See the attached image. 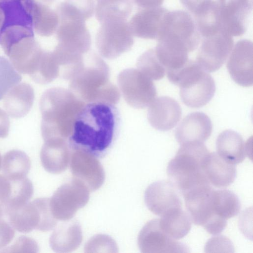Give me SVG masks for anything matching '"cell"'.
<instances>
[{
	"label": "cell",
	"mask_w": 253,
	"mask_h": 253,
	"mask_svg": "<svg viewBox=\"0 0 253 253\" xmlns=\"http://www.w3.org/2000/svg\"><path fill=\"white\" fill-rule=\"evenodd\" d=\"M117 122L114 105L102 102L85 104L75 120L69 137L71 142L74 147L92 154L102 153L112 142Z\"/></svg>",
	"instance_id": "6da1fadb"
},
{
	"label": "cell",
	"mask_w": 253,
	"mask_h": 253,
	"mask_svg": "<svg viewBox=\"0 0 253 253\" xmlns=\"http://www.w3.org/2000/svg\"><path fill=\"white\" fill-rule=\"evenodd\" d=\"M85 104L70 90L56 87L45 91L40 102L44 140L69 138L75 120Z\"/></svg>",
	"instance_id": "7a4b0ae2"
},
{
	"label": "cell",
	"mask_w": 253,
	"mask_h": 253,
	"mask_svg": "<svg viewBox=\"0 0 253 253\" xmlns=\"http://www.w3.org/2000/svg\"><path fill=\"white\" fill-rule=\"evenodd\" d=\"M109 69L94 52L84 56L83 66L69 80V88L84 102H102L112 105L120 97L117 87L109 80Z\"/></svg>",
	"instance_id": "3957f363"
},
{
	"label": "cell",
	"mask_w": 253,
	"mask_h": 253,
	"mask_svg": "<svg viewBox=\"0 0 253 253\" xmlns=\"http://www.w3.org/2000/svg\"><path fill=\"white\" fill-rule=\"evenodd\" d=\"M210 153L203 143H186L181 145L175 157L169 162L168 177L182 194L198 186L210 184L204 170Z\"/></svg>",
	"instance_id": "277c9868"
},
{
	"label": "cell",
	"mask_w": 253,
	"mask_h": 253,
	"mask_svg": "<svg viewBox=\"0 0 253 253\" xmlns=\"http://www.w3.org/2000/svg\"><path fill=\"white\" fill-rule=\"evenodd\" d=\"M167 73L169 81L179 87L180 98L188 107H202L214 94L215 85L213 78L196 61L189 60L181 68Z\"/></svg>",
	"instance_id": "5b68a950"
},
{
	"label": "cell",
	"mask_w": 253,
	"mask_h": 253,
	"mask_svg": "<svg viewBox=\"0 0 253 253\" xmlns=\"http://www.w3.org/2000/svg\"><path fill=\"white\" fill-rule=\"evenodd\" d=\"M213 191L210 184H207L189 190L182 195L185 207L193 223L202 226L209 233L216 235L223 231L227 225V221L214 212Z\"/></svg>",
	"instance_id": "8992f818"
},
{
	"label": "cell",
	"mask_w": 253,
	"mask_h": 253,
	"mask_svg": "<svg viewBox=\"0 0 253 253\" xmlns=\"http://www.w3.org/2000/svg\"><path fill=\"white\" fill-rule=\"evenodd\" d=\"M97 33L95 43L100 54L114 59L129 50L134 43L127 20L104 22Z\"/></svg>",
	"instance_id": "52a82bcc"
},
{
	"label": "cell",
	"mask_w": 253,
	"mask_h": 253,
	"mask_svg": "<svg viewBox=\"0 0 253 253\" xmlns=\"http://www.w3.org/2000/svg\"><path fill=\"white\" fill-rule=\"evenodd\" d=\"M118 83L123 96L131 107L143 109L155 100L157 91L152 80L138 69H127L118 76Z\"/></svg>",
	"instance_id": "ba28073f"
},
{
	"label": "cell",
	"mask_w": 253,
	"mask_h": 253,
	"mask_svg": "<svg viewBox=\"0 0 253 253\" xmlns=\"http://www.w3.org/2000/svg\"><path fill=\"white\" fill-rule=\"evenodd\" d=\"M89 191L84 184L75 179L63 184L57 189L49 201L54 217L61 220L71 219L78 210L87 203Z\"/></svg>",
	"instance_id": "9c48e42d"
},
{
	"label": "cell",
	"mask_w": 253,
	"mask_h": 253,
	"mask_svg": "<svg viewBox=\"0 0 253 253\" xmlns=\"http://www.w3.org/2000/svg\"><path fill=\"white\" fill-rule=\"evenodd\" d=\"M56 36L58 44L55 49L67 56H83L90 49L91 37L84 21L59 20Z\"/></svg>",
	"instance_id": "30bf717a"
},
{
	"label": "cell",
	"mask_w": 253,
	"mask_h": 253,
	"mask_svg": "<svg viewBox=\"0 0 253 253\" xmlns=\"http://www.w3.org/2000/svg\"><path fill=\"white\" fill-rule=\"evenodd\" d=\"M232 36L223 30L203 37L196 61L205 70H218L225 63L233 49Z\"/></svg>",
	"instance_id": "8fae6325"
},
{
	"label": "cell",
	"mask_w": 253,
	"mask_h": 253,
	"mask_svg": "<svg viewBox=\"0 0 253 253\" xmlns=\"http://www.w3.org/2000/svg\"><path fill=\"white\" fill-rule=\"evenodd\" d=\"M215 3L221 30L231 36L243 35L248 26L253 0H216Z\"/></svg>",
	"instance_id": "7c38bea8"
},
{
	"label": "cell",
	"mask_w": 253,
	"mask_h": 253,
	"mask_svg": "<svg viewBox=\"0 0 253 253\" xmlns=\"http://www.w3.org/2000/svg\"><path fill=\"white\" fill-rule=\"evenodd\" d=\"M70 159L71 169L74 179L84 184L90 191L101 187L105 180V172L93 154L74 147Z\"/></svg>",
	"instance_id": "4fadbf2b"
},
{
	"label": "cell",
	"mask_w": 253,
	"mask_h": 253,
	"mask_svg": "<svg viewBox=\"0 0 253 253\" xmlns=\"http://www.w3.org/2000/svg\"><path fill=\"white\" fill-rule=\"evenodd\" d=\"M138 247L143 253L188 252L187 247L170 237L161 228L159 219H154L141 229L137 239Z\"/></svg>",
	"instance_id": "5bb4252c"
},
{
	"label": "cell",
	"mask_w": 253,
	"mask_h": 253,
	"mask_svg": "<svg viewBox=\"0 0 253 253\" xmlns=\"http://www.w3.org/2000/svg\"><path fill=\"white\" fill-rule=\"evenodd\" d=\"M162 37H168L183 44L189 52L200 42V34L191 15L183 11H169Z\"/></svg>",
	"instance_id": "9a60e30c"
},
{
	"label": "cell",
	"mask_w": 253,
	"mask_h": 253,
	"mask_svg": "<svg viewBox=\"0 0 253 253\" xmlns=\"http://www.w3.org/2000/svg\"><path fill=\"white\" fill-rule=\"evenodd\" d=\"M169 12L160 6L141 8L128 23L132 35L142 39L158 40L164 29Z\"/></svg>",
	"instance_id": "2e32d148"
},
{
	"label": "cell",
	"mask_w": 253,
	"mask_h": 253,
	"mask_svg": "<svg viewBox=\"0 0 253 253\" xmlns=\"http://www.w3.org/2000/svg\"><path fill=\"white\" fill-rule=\"evenodd\" d=\"M144 200L148 209L161 216L182 208L178 190L170 181L160 180L151 184L145 191Z\"/></svg>",
	"instance_id": "e0dca14e"
},
{
	"label": "cell",
	"mask_w": 253,
	"mask_h": 253,
	"mask_svg": "<svg viewBox=\"0 0 253 253\" xmlns=\"http://www.w3.org/2000/svg\"><path fill=\"white\" fill-rule=\"evenodd\" d=\"M253 48L248 40H240L235 44L227 64L229 73L233 81L244 87L253 83Z\"/></svg>",
	"instance_id": "ac0fdd59"
},
{
	"label": "cell",
	"mask_w": 253,
	"mask_h": 253,
	"mask_svg": "<svg viewBox=\"0 0 253 253\" xmlns=\"http://www.w3.org/2000/svg\"><path fill=\"white\" fill-rule=\"evenodd\" d=\"M34 36L18 40L5 53L18 72L29 75L34 71L43 51Z\"/></svg>",
	"instance_id": "d6986e66"
},
{
	"label": "cell",
	"mask_w": 253,
	"mask_h": 253,
	"mask_svg": "<svg viewBox=\"0 0 253 253\" xmlns=\"http://www.w3.org/2000/svg\"><path fill=\"white\" fill-rule=\"evenodd\" d=\"M181 114V107L175 99L169 96H161L149 105L147 117L154 128L167 131L177 125Z\"/></svg>",
	"instance_id": "ffe728a7"
},
{
	"label": "cell",
	"mask_w": 253,
	"mask_h": 253,
	"mask_svg": "<svg viewBox=\"0 0 253 253\" xmlns=\"http://www.w3.org/2000/svg\"><path fill=\"white\" fill-rule=\"evenodd\" d=\"M212 129L211 119L202 112L186 116L176 129L175 136L180 144L203 143L211 136Z\"/></svg>",
	"instance_id": "44dd1931"
},
{
	"label": "cell",
	"mask_w": 253,
	"mask_h": 253,
	"mask_svg": "<svg viewBox=\"0 0 253 253\" xmlns=\"http://www.w3.org/2000/svg\"><path fill=\"white\" fill-rule=\"evenodd\" d=\"M44 142L41 154L44 168L54 174L64 171L70 160V150L66 140L52 139Z\"/></svg>",
	"instance_id": "7402d4cb"
},
{
	"label": "cell",
	"mask_w": 253,
	"mask_h": 253,
	"mask_svg": "<svg viewBox=\"0 0 253 253\" xmlns=\"http://www.w3.org/2000/svg\"><path fill=\"white\" fill-rule=\"evenodd\" d=\"M34 91L31 85L21 83L14 85L5 95L3 106L13 118L25 116L31 110L34 100Z\"/></svg>",
	"instance_id": "603a6c76"
},
{
	"label": "cell",
	"mask_w": 253,
	"mask_h": 253,
	"mask_svg": "<svg viewBox=\"0 0 253 253\" xmlns=\"http://www.w3.org/2000/svg\"><path fill=\"white\" fill-rule=\"evenodd\" d=\"M204 170L208 181L216 187H226L231 185L236 176V169L233 164L225 161L215 152L208 155Z\"/></svg>",
	"instance_id": "cb8c5ba5"
},
{
	"label": "cell",
	"mask_w": 253,
	"mask_h": 253,
	"mask_svg": "<svg viewBox=\"0 0 253 253\" xmlns=\"http://www.w3.org/2000/svg\"><path fill=\"white\" fill-rule=\"evenodd\" d=\"M216 146L217 154L233 165L242 162L247 154L242 137L232 130H225L220 133L216 139Z\"/></svg>",
	"instance_id": "d4e9b609"
},
{
	"label": "cell",
	"mask_w": 253,
	"mask_h": 253,
	"mask_svg": "<svg viewBox=\"0 0 253 253\" xmlns=\"http://www.w3.org/2000/svg\"><path fill=\"white\" fill-rule=\"evenodd\" d=\"M83 240L81 227L77 222H71L59 227L50 239L51 248L56 252L69 253L77 249Z\"/></svg>",
	"instance_id": "484cf974"
},
{
	"label": "cell",
	"mask_w": 253,
	"mask_h": 253,
	"mask_svg": "<svg viewBox=\"0 0 253 253\" xmlns=\"http://www.w3.org/2000/svg\"><path fill=\"white\" fill-rule=\"evenodd\" d=\"M161 229L170 237L179 240L185 237L191 228L189 215L182 208L172 210L159 219Z\"/></svg>",
	"instance_id": "4316f807"
},
{
	"label": "cell",
	"mask_w": 253,
	"mask_h": 253,
	"mask_svg": "<svg viewBox=\"0 0 253 253\" xmlns=\"http://www.w3.org/2000/svg\"><path fill=\"white\" fill-rule=\"evenodd\" d=\"M32 19L33 28L42 36L52 35L56 31L59 23L56 11L51 9L49 6L33 1Z\"/></svg>",
	"instance_id": "83f0119b"
},
{
	"label": "cell",
	"mask_w": 253,
	"mask_h": 253,
	"mask_svg": "<svg viewBox=\"0 0 253 253\" xmlns=\"http://www.w3.org/2000/svg\"><path fill=\"white\" fill-rule=\"evenodd\" d=\"M132 8L130 0H98L95 16L100 23L111 20H127Z\"/></svg>",
	"instance_id": "f1b7e54d"
},
{
	"label": "cell",
	"mask_w": 253,
	"mask_h": 253,
	"mask_svg": "<svg viewBox=\"0 0 253 253\" xmlns=\"http://www.w3.org/2000/svg\"><path fill=\"white\" fill-rule=\"evenodd\" d=\"M93 0H64L57 7L59 20L69 19L85 21L93 14Z\"/></svg>",
	"instance_id": "f546056e"
},
{
	"label": "cell",
	"mask_w": 253,
	"mask_h": 253,
	"mask_svg": "<svg viewBox=\"0 0 253 253\" xmlns=\"http://www.w3.org/2000/svg\"><path fill=\"white\" fill-rule=\"evenodd\" d=\"M212 202L214 213L226 220L235 216L240 212V200L237 196L230 190H213Z\"/></svg>",
	"instance_id": "4dcf8cb0"
},
{
	"label": "cell",
	"mask_w": 253,
	"mask_h": 253,
	"mask_svg": "<svg viewBox=\"0 0 253 253\" xmlns=\"http://www.w3.org/2000/svg\"><path fill=\"white\" fill-rule=\"evenodd\" d=\"M59 75V66L53 52L43 50L34 71L30 76L37 83L45 84Z\"/></svg>",
	"instance_id": "1f68e13d"
},
{
	"label": "cell",
	"mask_w": 253,
	"mask_h": 253,
	"mask_svg": "<svg viewBox=\"0 0 253 253\" xmlns=\"http://www.w3.org/2000/svg\"><path fill=\"white\" fill-rule=\"evenodd\" d=\"M195 22L203 37L213 35L222 30L215 1H211L194 15Z\"/></svg>",
	"instance_id": "d6a6232c"
},
{
	"label": "cell",
	"mask_w": 253,
	"mask_h": 253,
	"mask_svg": "<svg viewBox=\"0 0 253 253\" xmlns=\"http://www.w3.org/2000/svg\"><path fill=\"white\" fill-rule=\"evenodd\" d=\"M137 69L152 80H159L166 73L165 67L159 60L155 48L144 52L138 58Z\"/></svg>",
	"instance_id": "836d02e7"
},
{
	"label": "cell",
	"mask_w": 253,
	"mask_h": 253,
	"mask_svg": "<svg viewBox=\"0 0 253 253\" xmlns=\"http://www.w3.org/2000/svg\"><path fill=\"white\" fill-rule=\"evenodd\" d=\"M21 76L9 60L0 56V100L21 80Z\"/></svg>",
	"instance_id": "e575fe53"
},
{
	"label": "cell",
	"mask_w": 253,
	"mask_h": 253,
	"mask_svg": "<svg viewBox=\"0 0 253 253\" xmlns=\"http://www.w3.org/2000/svg\"><path fill=\"white\" fill-rule=\"evenodd\" d=\"M119 248L111 237L98 234L91 237L84 246L85 253H118Z\"/></svg>",
	"instance_id": "d590c367"
},
{
	"label": "cell",
	"mask_w": 253,
	"mask_h": 253,
	"mask_svg": "<svg viewBox=\"0 0 253 253\" xmlns=\"http://www.w3.org/2000/svg\"><path fill=\"white\" fill-rule=\"evenodd\" d=\"M234 246L231 240L223 236H218L211 238L207 243L205 252H234Z\"/></svg>",
	"instance_id": "8d00e7d4"
},
{
	"label": "cell",
	"mask_w": 253,
	"mask_h": 253,
	"mask_svg": "<svg viewBox=\"0 0 253 253\" xmlns=\"http://www.w3.org/2000/svg\"><path fill=\"white\" fill-rule=\"evenodd\" d=\"M183 5L194 15L209 4L211 0H180Z\"/></svg>",
	"instance_id": "74e56055"
},
{
	"label": "cell",
	"mask_w": 253,
	"mask_h": 253,
	"mask_svg": "<svg viewBox=\"0 0 253 253\" xmlns=\"http://www.w3.org/2000/svg\"><path fill=\"white\" fill-rule=\"evenodd\" d=\"M10 122L6 112L0 108V138L6 137L9 132Z\"/></svg>",
	"instance_id": "f35d334b"
},
{
	"label": "cell",
	"mask_w": 253,
	"mask_h": 253,
	"mask_svg": "<svg viewBox=\"0 0 253 253\" xmlns=\"http://www.w3.org/2000/svg\"><path fill=\"white\" fill-rule=\"evenodd\" d=\"M140 8H150L160 6L164 0H132Z\"/></svg>",
	"instance_id": "ab89813d"
},
{
	"label": "cell",
	"mask_w": 253,
	"mask_h": 253,
	"mask_svg": "<svg viewBox=\"0 0 253 253\" xmlns=\"http://www.w3.org/2000/svg\"><path fill=\"white\" fill-rule=\"evenodd\" d=\"M34 2L50 6L55 0H32Z\"/></svg>",
	"instance_id": "60d3db41"
},
{
	"label": "cell",
	"mask_w": 253,
	"mask_h": 253,
	"mask_svg": "<svg viewBox=\"0 0 253 253\" xmlns=\"http://www.w3.org/2000/svg\"><path fill=\"white\" fill-rule=\"evenodd\" d=\"M4 16L3 11L0 5V32L1 31L4 23Z\"/></svg>",
	"instance_id": "b9f144b4"
},
{
	"label": "cell",
	"mask_w": 253,
	"mask_h": 253,
	"mask_svg": "<svg viewBox=\"0 0 253 253\" xmlns=\"http://www.w3.org/2000/svg\"><path fill=\"white\" fill-rule=\"evenodd\" d=\"M10 0H0V3H2L6 1H8Z\"/></svg>",
	"instance_id": "7bdbcfd3"
},
{
	"label": "cell",
	"mask_w": 253,
	"mask_h": 253,
	"mask_svg": "<svg viewBox=\"0 0 253 253\" xmlns=\"http://www.w3.org/2000/svg\"></svg>",
	"instance_id": "ee69618b"
}]
</instances>
